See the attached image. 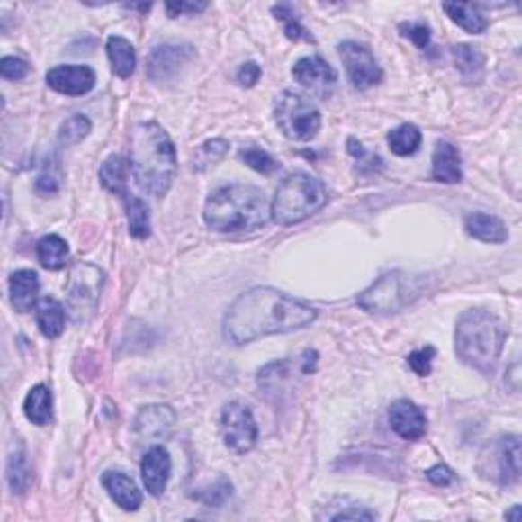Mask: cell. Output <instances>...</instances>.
I'll return each instance as SVG.
<instances>
[{"mask_svg": "<svg viewBox=\"0 0 522 522\" xmlns=\"http://www.w3.org/2000/svg\"><path fill=\"white\" fill-rule=\"evenodd\" d=\"M319 310L309 302L270 286H256L235 298L222 319V333L233 345H248L267 335L292 333L312 325Z\"/></svg>", "mask_w": 522, "mask_h": 522, "instance_id": "cell-1", "label": "cell"}, {"mask_svg": "<svg viewBox=\"0 0 522 522\" xmlns=\"http://www.w3.org/2000/svg\"><path fill=\"white\" fill-rule=\"evenodd\" d=\"M130 172L145 194L161 198L170 192L178 172L174 141L153 121H143L130 130Z\"/></svg>", "mask_w": 522, "mask_h": 522, "instance_id": "cell-2", "label": "cell"}, {"mask_svg": "<svg viewBox=\"0 0 522 522\" xmlns=\"http://www.w3.org/2000/svg\"><path fill=\"white\" fill-rule=\"evenodd\" d=\"M202 217L219 233L257 231L272 220V201L257 186L229 184L206 198Z\"/></svg>", "mask_w": 522, "mask_h": 522, "instance_id": "cell-3", "label": "cell"}, {"mask_svg": "<svg viewBox=\"0 0 522 522\" xmlns=\"http://www.w3.org/2000/svg\"><path fill=\"white\" fill-rule=\"evenodd\" d=\"M504 322L494 312L483 309L465 310L457 320L455 353L473 370L492 375L506 341Z\"/></svg>", "mask_w": 522, "mask_h": 522, "instance_id": "cell-4", "label": "cell"}, {"mask_svg": "<svg viewBox=\"0 0 522 522\" xmlns=\"http://www.w3.org/2000/svg\"><path fill=\"white\" fill-rule=\"evenodd\" d=\"M325 184L310 174L294 172L286 176L275 190L272 201V220L282 227H292L312 217L327 204Z\"/></svg>", "mask_w": 522, "mask_h": 522, "instance_id": "cell-5", "label": "cell"}, {"mask_svg": "<svg viewBox=\"0 0 522 522\" xmlns=\"http://www.w3.org/2000/svg\"><path fill=\"white\" fill-rule=\"evenodd\" d=\"M422 292H425V280L420 275L388 272L357 296V306L372 314H390L412 304L422 296Z\"/></svg>", "mask_w": 522, "mask_h": 522, "instance_id": "cell-6", "label": "cell"}, {"mask_svg": "<svg viewBox=\"0 0 522 522\" xmlns=\"http://www.w3.org/2000/svg\"><path fill=\"white\" fill-rule=\"evenodd\" d=\"M275 125L290 141L306 143L319 135L322 119L309 96L294 90H284L274 106Z\"/></svg>", "mask_w": 522, "mask_h": 522, "instance_id": "cell-7", "label": "cell"}, {"mask_svg": "<svg viewBox=\"0 0 522 522\" xmlns=\"http://www.w3.org/2000/svg\"><path fill=\"white\" fill-rule=\"evenodd\" d=\"M104 286V274L101 267L78 261L72 266L70 278H68V301L66 309L76 325H84L94 317L101 292Z\"/></svg>", "mask_w": 522, "mask_h": 522, "instance_id": "cell-8", "label": "cell"}, {"mask_svg": "<svg viewBox=\"0 0 522 522\" xmlns=\"http://www.w3.org/2000/svg\"><path fill=\"white\" fill-rule=\"evenodd\" d=\"M220 435L229 451L237 455L249 453L257 443V422L248 404L229 402L220 414Z\"/></svg>", "mask_w": 522, "mask_h": 522, "instance_id": "cell-9", "label": "cell"}, {"mask_svg": "<svg viewBox=\"0 0 522 522\" xmlns=\"http://www.w3.org/2000/svg\"><path fill=\"white\" fill-rule=\"evenodd\" d=\"M339 58L345 66V72H347L351 86L356 90H367L382 82V68L365 45L357 41H343L339 45Z\"/></svg>", "mask_w": 522, "mask_h": 522, "instance_id": "cell-10", "label": "cell"}, {"mask_svg": "<svg viewBox=\"0 0 522 522\" xmlns=\"http://www.w3.org/2000/svg\"><path fill=\"white\" fill-rule=\"evenodd\" d=\"M482 459H488L490 467L482 470L483 473H490L494 482L502 483V486H512L520 480V439L517 435L500 436L492 447H490V457L482 455Z\"/></svg>", "mask_w": 522, "mask_h": 522, "instance_id": "cell-11", "label": "cell"}, {"mask_svg": "<svg viewBox=\"0 0 522 522\" xmlns=\"http://www.w3.org/2000/svg\"><path fill=\"white\" fill-rule=\"evenodd\" d=\"M194 58L196 50L192 45H156L148 58V76L153 82H166Z\"/></svg>", "mask_w": 522, "mask_h": 522, "instance_id": "cell-12", "label": "cell"}, {"mask_svg": "<svg viewBox=\"0 0 522 522\" xmlns=\"http://www.w3.org/2000/svg\"><path fill=\"white\" fill-rule=\"evenodd\" d=\"M292 76H294V80L301 86L322 98L331 94L337 82V72L333 70V66L320 56H306L298 59L294 68H292Z\"/></svg>", "mask_w": 522, "mask_h": 522, "instance_id": "cell-13", "label": "cell"}, {"mask_svg": "<svg viewBox=\"0 0 522 522\" xmlns=\"http://www.w3.org/2000/svg\"><path fill=\"white\" fill-rule=\"evenodd\" d=\"M45 82L51 90L66 96H84L94 88L96 74L88 66H56L45 74Z\"/></svg>", "mask_w": 522, "mask_h": 522, "instance_id": "cell-14", "label": "cell"}, {"mask_svg": "<svg viewBox=\"0 0 522 522\" xmlns=\"http://www.w3.org/2000/svg\"><path fill=\"white\" fill-rule=\"evenodd\" d=\"M388 420L392 431L406 441H418L427 433V417L418 404H414L409 398L392 402Z\"/></svg>", "mask_w": 522, "mask_h": 522, "instance_id": "cell-15", "label": "cell"}, {"mask_svg": "<svg viewBox=\"0 0 522 522\" xmlns=\"http://www.w3.org/2000/svg\"><path fill=\"white\" fill-rule=\"evenodd\" d=\"M172 475V457L164 445H153L145 453L141 462V478L143 486L151 496H161L166 492L167 482Z\"/></svg>", "mask_w": 522, "mask_h": 522, "instance_id": "cell-16", "label": "cell"}, {"mask_svg": "<svg viewBox=\"0 0 522 522\" xmlns=\"http://www.w3.org/2000/svg\"><path fill=\"white\" fill-rule=\"evenodd\" d=\"M176 425V414L167 404L143 406L135 418V431L148 439H166Z\"/></svg>", "mask_w": 522, "mask_h": 522, "instance_id": "cell-17", "label": "cell"}, {"mask_svg": "<svg viewBox=\"0 0 522 522\" xmlns=\"http://www.w3.org/2000/svg\"><path fill=\"white\" fill-rule=\"evenodd\" d=\"M103 486L109 496L112 498V502L121 506L122 510L135 512L140 510V506L143 502L141 490L137 488V483L129 478L127 473L122 472H104L103 473Z\"/></svg>", "mask_w": 522, "mask_h": 522, "instance_id": "cell-18", "label": "cell"}, {"mask_svg": "<svg viewBox=\"0 0 522 522\" xmlns=\"http://www.w3.org/2000/svg\"><path fill=\"white\" fill-rule=\"evenodd\" d=\"M464 227L467 235L483 243L500 245L508 241V229H506V222L500 217H496V214L472 212L465 217Z\"/></svg>", "mask_w": 522, "mask_h": 522, "instance_id": "cell-19", "label": "cell"}, {"mask_svg": "<svg viewBox=\"0 0 522 522\" xmlns=\"http://www.w3.org/2000/svg\"><path fill=\"white\" fill-rule=\"evenodd\" d=\"M431 178L441 184H457L462 182V158L453 143L439 141L433 151V166Z\"/></svg>", "mask_w": 522, "mask_h": 522, "instance_id": "cell-20", "label": "cell"}, {"mask_svg": "<svg viewBox=\"0 0 522 522\" xmlns=\"http://www.w3.org/2000/svg\"><path fill=\"white\" fill-rule=\"evenodd\" d=\"M40 275L33 270H19L11 275L9 294L11 302L19 312H29L37 306V296H40Z\"/></svg>", "mask_w": 522, "mask_h": 522, "instance_id": "cell-21", "label": "cell"}, {"mask_svg": "<svg viewBox=\"0 0 522 522\" xmlns=\"http://www.w3.org/2000/svg\"><path fill=\"white\" fill-rule=\"evenodd\" d=\"M35 320L48 339H58L66 328V309L56 298L45 296L35 306Z\"/></svg>", "mask_w": 522, "mask_h": 522, "instance_id": "cell-22", "label": "cell"}, {"mask_svg": "<svg viewBox=\"0 0 522 522\" xmlns=\"http://www.w3.org/2000/svg\"><path fill=\"white\" fill-rule=\"evenodd\" d=\"M106 56H109L112 72L119 78H130L137 66V53L133 43L121 35H112L106 40Z\"/></svg>", "mask_w": 522, "mask_h": 522, "instance_id": "cell-23", "label": "cell"}, {"mask_svg": "<svg viewBox=\"0 0 522 522\" xmlns=\"http://www.w3.org/2000/svg\"><path fill=\"white\" fill-rule=\"evenodd\" d=\"M129 170L130 161L122 156H111L103 161L98 176H101V184L106 190L112 192L114 196L125 198L129 194Z\"/></svg>", "mask_w": 522, "mask_h": 522, "instance_id": "cell-24", "label": "cell"}, {"mask_svg": "<svg viewBox=\"0 0 522 522\" xmlns=\"http://www.w3.org/2000/svg\"><path fill=\"white\" fill-rule=\"evenodd\" d=\"M6 482L13 490V494H25L31 482H33V472H31L25 445L17 443L9 455V464H6Z\"/></svg>", "mask_w": 522, "mask_h": 522, "instance_id": "cell-25", "label": "cell"}, {"mask_svg": "<svg viewBox=\"0 0 522 522\" xmlns=\"http://www.w3.org/2000/svg\"><path fill=\"white\" fill-rule=\"evenodd\" d=\"M51 390L45 386V383H37L29 390V394L25 398V404H22V410H25V417L33 422L37 427H45L51 420Z\"/></svg>", "mask_w": 522, "mask_h": 522, "instance_id": "cell-26", "label": "cell"}, {"mask_svg": "<svg viewBox=\"0 0 522 522\" xmlns=\"http://www.w3.org/2000/svg\"><path fill=\"white\" fill-rule=\"evenodd\" d=\"M443 11L447 13V17L457 22L459 27L472 35H480L488 29V19L483 17L480 9L470 3H445Z\"/></svg>", "mask_w": 522, "mask_h": 522, "instance_id": "cell-27", "label": "cell"}, {"mask_svg": "<svg viewBox=\"0 0 522 522\" xmlns=\"http://www.w3.org/2000/svg\"><path fill=\"white\" fill-rule=\"evenodd\" d=\"M37 259L45 267V270H61L66 266L68 256H70V248H68V241L61 239L59 235H45L37 241Z\"/></svg>", "mask_w": 522, "mask_h": 522, "instance_id": "cell-28", "label": "cell"}, {"mask_svg": "<svg viewBox=\"0 0 522 522\" xmlns=\"http://www.w3.org/2000/svg\"><path fill=\"white\" fill-rule=\"evenodd\" d=\"M451 53H453V59H455L457 70L462 72L465 82L472 84V82L482 80L483 68H486V56H483L478 48H473V45H467V43H459L451 50Z\"/></svg>", "mask_w": 522, "mask_h": 522, "instance_id": "cell-29", "label": "cell"}, {"mask_svg": "<svg viewBox=\"0 0 522 522\" xmlns=\"http://www.w3.org/2000/svg\"><path fill=\"white\" fill-rule=\"evenodd\" d=\"M122 204H125L127 211V220H129V233L135 239H148L151 235V217H149V206L145 204L141 198H137L133 194H127L125 198H121Z\"/></svg>", "mask_w": 522, "mask_h": 522, "instance_id": "cell-30", "label": "cell"}, {"mask_svg": "<svg viewBox=\"0 0 522 522\" xmlns=\"http://www.w3.org/2000/svg\"><path fill=\"white\" fill-rule=\"evenodd\" d=\"M422 143V133L417 125L412 122H404V125L396 127L394 130L388 133V145L390 151L398 158H409L414 156L420 149Z\"/></svg>", "mask_w": 522, "mask_h": 522, "instance_id": "cell-31", "label": "cell"}, {"mask_svg": "<svg viewBox=\"0 0 522 522\" xmlns=\"http://www.w3.org/2000/svg\"><path fill=\"white\" fill-rule=\"evenodd\" d=\"M233 496V483L225 475H219L217 480L209 486H204L201 490H196L192 498L198 502H202L204 506H214V508H219V506L225 504L229 498Z\"/></svg>", "mask_w": 522, "mask_h": 522, "instance_id": "cell-32", "label": "cell"}, {"mask_svg": "<svg viewBox=\"0 0 522 522\" xmlns=\"http://www.w3.org/2000/svg\"><path fill=\"white\" fill-rule=\"evenodd\" d=\"M90 130H92L90 119L84 117V114H74V117L61 122L58 141L61 145H66V148H70V145H76L82 140H86V137L90 135Z\"/></svg>", "mask_w": 522, "mask_h": 522, "instance_id": "cell-33", "label": "cell"}, {"mask_svg": "<svg viewBox=\"0 0 522 522\" xmlns=\"http://www.w3.org/2000/svg\"><path fill=\"white\" fill-rule=\"evenodd\" d=\"M239 159L245 166L251 167L264 176H270L274 172L280 170V161H275L270 153L259 148H245L239 151Z\"/></svg>", "mask_w": 522, "mask_h": 522, "instance_id": "cell-34", "label": "cell"}, {"mask_svg": "<svg viewBox=\"0 0 522 522\" xmlns=\"http://www.w3.org/2000/svg\"><path fill=\"white\" fill-rule=\"evenodd\" d=\"M272 13L275 14V19H280V21L286 22L288 40L312 41V35L306 33V29L301 25V19H298L294 6H292V4H275L274 9H272Z\"/></svg>", "mask_w": 522, "mask_h": 522, "instance_id": "cell-35", "label": "cell"}, {"mask_svg": "<svg viewBox=\"0 0 522 522\" xmlns=\"http://www.w3.org/2000/svg\"><path fill=\"white\" fill-rule=\"evenodd\" d=\"M227 151H229V143L225 140L206 141L196 151L194 167H196V170H204L206 166H211V164H214V161H219V159L225 158Z\"/></svg>", "mask_w": 522, "mask_h": 522, "instance_id": "cell-36", "label": "cell"}, {"mask_svg": "<svg viewBox=\"0 0 522 522\" xmlns=\"http://www.w3.org/2000/svg\"><path fill=\"white\" fill-rule=\"evenodd\" d=\"M435 356H436V351H435V347H431V345H427V347L412 351L410 356H409L410 370L417 375H420V378H427V375L431 374V370H433Z\"/></svg>", "mask_w": 522, "mask_h": 522, "instance_id": "cell-37", "label": "cell"}, {"mask_svg": "<svg viewBox=\"0 0 522 522\" xmlns=\"http://www.w3.org/2000/svg\"><path fill=\"white\" fill-rule=\"evenodd\" d=\"M402 35L406 40H410L414 45H417L418 50H427L428 45H431V27L427 25V22H402L400 25Z\"/></svg>", "mask_w": 522, "mask_h": 522, "instance_id": "cell-38", "label": "cell"}, {"mask_svg": "<svg viewBox=\"0 0 522 522\" xmlns=\"http://www.w3.org/2000/svg\"><path fill=\"white\" fill-rule=\"evenodd\" d=\"M29 72H31V66L21 58L6 56L3 58V61H0V76H3L4 80H11V82L25 80Z\"/></svg>", "mask_w": 522, "mask_h": 522, "instance_id": "cell-39", "label": "cell"}, {"mask_svg": "<svg viewBox=\"0 0 522 522\" xmlns=\"http://www.w3.org/2000/svg\"><path fill=\"white\" fill-rule=\"evenodd\" d=\"M53 166H48L43 170V174H40V178H37L35 182V190L40 192V194H56V192L59 190V184H61V172L56 174L51 170Z\"/></svg>", "mask_w": 522, "mask_h": 522, "instance_id": "cell-40", "label": "cell"}, {"mask_svg": "<svg viewBox=\"0 0 522 522\" xmlns=\"http://www.w3.org/2000/svg\"><path fill=\"white\" fill-rule=\"evenodd\" d=\"M259 78H261V68L256 64V61H248V64H243L239 68V72H237V82H239L245 88L256 86Z\"/></svg>", "mask_w": 522, "mask_h": 522, "instance_id": "cell-41", "label": "cell"}, {"mask_svg": "<svg viewBox=\"0 0 522 522\" xmlns=\"http://www.w3.org/2000/svg\"><path fill=\"white\" fill-rule=\"evenodd\" d=\"M427 478L433 483V486L443 488V486H449V483L455 480V473H453L449 465L439 464V465H433L431 470H427Z\"/></svg>", "mask_w": 522, "mask_h": 522, "instance_id": "cell-42", "label": "cell"}, {"mask_svg": "<svg viewBox=\"0 0 522 522\" xmlns=\"http://www.w3.org/2000/svg\"><path fill=\"white\" fill-rule=\"evenodd\" d=\"M206 3H167L166 4V11L170 14L172 19L180 17L184 13H190V14H196V13H202L206 9Z\"/></svg>", "mask_w": 522, "mask_h": 522, "instance_id": "cell-43", "label": "cell"}, {"mask_svg": "<svg viewBox=\"0 0 522 522\" xmlns=\"http://www.w3.org/2000/svg\"><path fill=\"white\" fill-rule=\"evenodd\" d=\"M328 518H331V520H347V518H353V520H375V518H378V514L372 512V510H367V508H359V506H356V508L335 512Z\"/></svg>", "mask_w": 522, "mask_h": 522, "instance_id": "cell-44", "label": "cell"}, {"mask_svg": "<svg viewBox=\"0 0 522 522\" xmlns=\"http://www.w3.org/2000/svg\"><path fill=\"white\" fill-rule=\"evenodd\" d=\"M317 359H319V353L314 351V349H306L302 353V359H301V372L302 374H314V370H317Z\"/></svg>", "mask_w": 522, "mask_h": 522, "instance_id": "cell-45", "label": "cell"}, {"mask_svg": "<svg viewBox=\"0 0 522 522\" xmlns=\"http://www.w3.org/2000/svg\"><path fill=\"white\" fill-rule=\"evenodd\" d=\"M506 518L510 520H520V506H514L510 512H506Z\"/></svg>", "mask_w": 522, "mask_h": 522, "instance_id": "cell-46", "label": "cell"}]
</instances>
